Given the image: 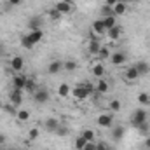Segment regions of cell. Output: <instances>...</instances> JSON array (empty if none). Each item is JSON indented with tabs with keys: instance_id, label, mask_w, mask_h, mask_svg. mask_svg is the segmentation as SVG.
Here are the masks:
<instances>
[{
	"instance_id": "1",
	"label": "cell",
	"mask_w": 150,
	"mask_h": 150,
	"mask_svg": "<svg viewBox=\"0 0 150 150\" xmlns=\"http://www.w3.org/2000/svg\"><path fill=\"white\" fill-rule=\"evenodd\" d=\"M147 117H149V113L145 108H138V110H134L133 115H131V124L136 127L138 124H143V122H147Z\"/></svg>"
},
{
	"instance_id": "2",
	"label": "cell",
	"mask_w": 150,
	"mask_h": 150,
	"mask_svg": "<svg viewBox=\"0 0 150 150\" xmlns=\"http://www.w3.org/2000/svg\"><path fill=\"white\" fill-rule=\"evenodd\" d=\"M54 9H56L58 12H61V14H70V12L74 11V4L68 2V0H59V2L54 5Z\"/></svg>"
},
{
	"instance_id": "3",
	"label": "cell",
	"mask_w": 150,
	"mask_h": 150,
	"mask_svg": "<svg viewBox=\"0 0 150 150\" xmlns=\"http://www.w3.org/2000/svg\"><path fill=\"white\" fill-rule=\"evenodd\" d=\"M113 124V115L112 113H101L98 117V126L100 127H112Z\"/></svg>"
},
{
	"instance_id": "4",
	"label": "cell",
	"mask_w": 150,
	"mask_h": 150,
	"mask_svg": "<svg viewBox=\"0 0 150 150\" xmlns=\"http://www.w3.org/2000/svg\"><path fill=\"white\" fill-rule=\"evenodd\" d=\"M126 59H127L126 52H120V51H117V52L110 54V61H112L115 67H120V65H124V63H126Z\"/></svg>"
},
{
	"instance_id": "5",
	"label": "cell",
	"mask_w": 150,
	"mask_h": 150,
	"mask_svg": "<svg viewBox=\"0 0 150 150\" xmlns=\"http://www.w3.org/2000/svg\"><path fill=\"white\" fill-rule=\"evenodd\" d=\"M11 103L14 107H19L23 103V89H12L11 91Z\"/></svg>"
},
{
	"instance_id": "6",
	"label": "cell",
	"mask_w": 150,
	"mask_h": 150,
	"mask_svg": "<svg viewBox=\"0 0 150 150\" xmlns=\"http://www.w3.org/2000/svg\"><path fill=\"white\" fill-rule=\"evenodd\" d=\"M74 98L77 100H86L89 94H87V91H86V87H84V84H80V86H75L74 89H72V93H70Z\"/></svg>"
},
{
	"instance_id": "7",
	"label": "cell",
	"mask_w": 150,
	"mask_h": 150,
	"mask_svg": "<svg viewBox=\"0 0 150 150\" xmlns=\"http://www.w3.org/2000/svg\"><path fill=\"white\" fill-rule=\"evenodd\" d=\"M33 100H35V103H47V100H49V91H47V89H37V91L33 93Z\"/></svg>"
},
{
	"instance_id": "8",
	"label": "cell",
	"mask_w": 150,
	"mask_h": 150,
	"mask_svg": "<svg viewBox=\"0 0 150 150\" xmlns=\"http://www.w3.org/2000/svg\"><path fill=\"white\" fill-rule=\"evenodd\" d=\"M23 67H25V59H23L21 56H14V58L11 59V68H12L16 74H21Z\"/></svg>"
},
{
	"instance_id": "9",
	"label": "cell",
	"mask_w": 150,
	"mask_h": 150,
	"mask_svg": "<svg viewBox=\"0 0 150 150\" xmlns=\"http://www.w3.org/2000/svg\"><path fill=\"white\" fill-rule=\"evenodd\" d=\"M26 75L23 74H18L12 77V86H14V89H25V84H26Z\"/></svg>"
},
{
	"instance_id": "10",
	"label": "cell",
	"mask_w": 150,
	"mask_h": 150,
	"mask_svg": "<svg viewBox=\"0 0 150 150\" xmlns=\"http://www.w3.org/2000/svg\"><path fill=\"white\" fill-rule=\"evenodd\" d=\"M127 12V4L124 2V0H119L115 5H113V16L117 18V16H124Z\"/></svg>"
},
{
	"instance_id": "11",
	"label": "cell",
	"mask_w": 150,
	"mask_h": 150,
	"mask_svg": "<svg viewBox=\"0 0 150 150\" xmlns=\"http://www.w3.org/2000/svg\"><path fill=\"white\" fill-rule=\"evenodd\" d=\"M93 32H94L98 37H101V35H107V28H105V23H103V19H96V21L93 23Z\"/></svg>"
},
{
	"instance_id": "12",
	"label": "cell",
	"mask_w": 150,
	"mask_h": 150,
	"mask_svg": "<svg viewBox=\"0 0 150 150\" xmlns=\"http://www.w3.org/2000/svg\"><path fill=\"white\" fill-rule=\"evenodd\" d=\"M124 77H126V80H129V82H134V80H138V79H140V74H138L136 67L133 65V67L126 68V72H124Z\"/></svg>"
},
{
	"instance_id": "13",
	"label": "cell",
	"mask_w": 150,
	"mask_h": 150,
	"mask_svg": "<svg viewBox=\"0 0 150 150\" xmlns=\"http://www.w3.org/2000/svg\"><path fill=\"white\" fill-rule=\"evenodd\" d=\"M61 68H63V61L54 59V61L49 63V67H47V74L49 75H56L58 72H61Z\"/></svg>"
},
{
	"instance_id": "14",
	"label": "cell",
	"mask_w": 150,
	"mask_h": 150,
	"mask_svg": "<svg viewBox=\"0 0 150 150\" xmlns=\"http://www.w3.org/2000/svg\"><path fill=\"white\" fill-rule=\"evenodd\" d=\"M26 35L30 38V42L35 45V44H38V42L44 38V32H42V30H30V33H26Z\"/></svg>"
},
{
	"instance_id": "15",
	"label": "cell",
	"mask_w": 150,
	"mask_h": 150,
	"mask_svg": "<svg viewBox=\"0 0 150 150\" xmlns=\"http://www.w3.org/2000/svg\"><path fill=\"white\" fill-rule=\"evenodd\" d=\"M58 127H59V120H58L56 117H49V119L45 120V129H47L49 133H56Z\"/></svg>"
},
{
	"instance_id": "16",
	"label": "cell",
	"mask_w": 150,
	"mask_h": 150,
	"mask_svg": "<svg viewBox=\"0 0 150 150\" xmlns=\"http://www.w3.org/2000/svg\"><path fill=\"white\" fill-rule=\"evenodd\" d=\"M134 67H136V70H138L140 77H143V75H149V74H150V65L147 63V61H138Z\"/></svg>"
},
{
	"instance_id": "17",
	"label": "cell",
	"mask_w": 150,
	"mask_h": 150,
	"mask_svg": "<svg viewBox=\"0 0 150 150\" xmlns=\"http://www.w3.org/2000/svg\"><path fill=\"white\" fill-rule=\"evenodd\" d=\"M100 49H101V44H100V40H89V45H87V51H89V54H93V56H98Z\"/></svg>"
},
{
	"instance_id": "18",
	"label": "cell",
	"mask_w": 150,
	"mask_h": 150,
	"mask_svg": "<svg viewBox=\"0 0 150 150\" xmlns=\"http://www.w3.org/2000/svg\"><path fill=\"white\" fill-rule=\"evenodd\" d=\"M94 89H96L100 94H105V93H108V91H110V86H108V82H107V80L100 79V80H98V84L94 86Z\"/></svg>"
},
{
	"instance_id": "19",
	"label": "cell",
	"mask_w": 150,
	"mask_h": 150,
	"mask_svg": "<svg viewBox=\"0 0 150 150\" xmlns=\"http://www.w3.org/2000/svg\"><path fill=\"white\" fill-rule=\"evenodd\" d=\"M42 18H38V16H35V18H32L30 21H28V28L30 30H42Z\"/></svg>"
},
{
	"instance_id": "20",
	"label": "cell",
	"mask_w": 150,
	"mask_h": 150,
	"mask_svg": "<svg viewBox=\"0 0 150 150\" xmlns=\"http://www.w3.org/2000/svg\"><path fill=\"white\" fill-rule=\"evenodd\" d=\"M124 133H126V129H124L122 126H117V127H113V131H112V140H113V142H120V140H122V136H124Z\"/></svg>"
},
{
	"instance_id": "21",
	"label": "cell",
	"mask_w": 150,
	"mask_h": 150,
	"mask_svg": "<svg viewBox=\"0 0 150 150\" xmlns=\"http://www.w3.org/2000/svg\"><path fill=\"white\" fill-rule=\"evenodd\" d=\"M107 37L110 38L112 42L119 40V37H120V26H113L110 30H107Z\"/></svg>"
},
{
	"instance_id": "22",
	"label": "cell",
	"mask_w": 150,
	"mask_h": 150,
	"mask_svg": "<svg viewBox=\"0 0 150 150\" xmlns=\"http://www.w3.org/2000/svg\"><path fill=\"white\" fill-rule=\"evenodd\" d=\"M70 93H72V89H70V86H68V84H65V82H63V84H59V87H58V94H59L61 98H67Z\"/></svg>"
},
{
	"instance_id": "23",
	"label": "cell",
	"mask_w": 150,
	"mask_h": 150,
	"mask_svg": "<svg viewBox=\"0 0 150 150\" xmlns=\"http://www.w3.org/2000/svg\"><path fill=\"white\" fill-rule=\"evenodd\" d=\"M93 75L98 77V79H103V75H105V67H103V63H98V65L93 67Z\"/></svg>"
},
{
	"instance_id": "24",
	"label": "cell",
	"mask_w": 150,
	"mask_h": 150,
	"mask_svg": "<svg viewBox=\"0 0 150 150\" xmlns=\"http://www.w3.org/2000/svg\"><path fill=\"white\" fill-rule=\"evenodd\" d=\"M38 87H37V82L33 80V79H26V84H25V91H28V93H35Z\"/></svg>"
},
{
	"instance_id": "25",
	"label": "cell",
	"mask_w": 150,
	"mask_h": 150,
	"mask_svg": "<svg viewBox=\"0 0 150 150\" xmlns=\"http://www.w3.org/2000/svg\"><path fill=\"white\" fill-rule=\"evenodd\" d=\"M110 54H112L110 49L101 45V49H100V52H98V58H100V61H105V59H110Z\"/></svg>"
},
{
	"instance_id": "26",
	"label": "cell",
	"mask_w": 150,
	"mask_h": 150,
	"mask_svg": "<svg viewBox=\"0 0 150 150\" xmlns=\"http://www.w3.org/2000/svg\"><path fill=\"white\" fill-rule=\"evenodd\" d=\"M16 117H18L19 122H28L30 120V112L28 110H18L16 112Z\"/></svg>"
},
{
	"instance_id": "27",
	"label": "cell",
	"mask_w": 150,
	"mask_h": 150,
	"mask_svg": "<svg viewBox=\"0 0 150 150\" xmlns=\"http://www.w3.org/2000/svg\"><path fill=\"white\" fill-rule=\"evenodd\" d=\"M103 19V23H105V28L107 30H110L113 26H117V21H115V16H108V18H101Z\"/></svg>"
},
{
	"instance_id": "28",
	"label": "cell",
	"mask_w": 150,
	"mask_h": 150,
	"mask_svg": "<svg viewBox=\"0 0 150 150\" xmlns=\"http://www.w3.org/2000/svg\"><path fill=\"white\" fill-rule=\"evenodd\" d=\"M138 103L140 105H150V94H147V93H140L138 94Z\"/></svg>"
},
{
	"instance_id": "29",
	"label": "cell",
	"mask_w": 150,
	"mask_h": 150,
	"mask_svg": "<svg viewBox=\"0 0 150 150\" xmlns=\"http://www.w3.org/2000/svg\"><path fill=\"white\" fill-rule=\"evenodd\" d=\"M63 68H65L67 72H74V70H77V63H75L74 59H68V61H63Z\"/></svg>"
},
{
	"instance_id": "30",
	"label": "cell",
	"mask_w": 150,
	"mask_h": 150,
	"mask_svg": "<svg viewBox=\"0 0 150 150\" xmlns=\"http://www.w3.org/2000/svg\"><path fill=\"white\" fill-rule=\"evenodd\" d=\"M80 136H82V138L89 143V142H93V140H94V131H91V129H84Z\"/></svg>"
},
{
	"instance_id": "31",
	"label": "cell",
	"mask_w": 150,
	"mask_h": 150,
	"mask_svg": "<svg viewBox=\"0 0 150 150\" xmlns=\"http://www.w3.org/2000/svg\"><path fill=\"white\" fill-rule=\"evenodd\" d=\"M86 145H87V142H86L82 136H77V138H75V150H82Z\"/></svg>"
},
{
	"instance_id": "32",
	"label": "cell",
	"mask_w": 150,
	"mask_h": 150,
	"mask_svg": "<svg viewBox=\"0 0 150 150\" xmlns=\"http://www.w3.org/2000/svg\"><path fill=\"white\" fill-rule=\"evenodd\" d=\"M101 16L103 18H108V16H113V7H110V5H103L101 7Z\"/></svg>"
},
{
	"instance_id": "33",
	"label": "cell",
	"mask_w": 150,
	"mask_h": 150,
	"mask_svg": "<svg viewBox=\"0 0 150 150\" xmlns=\"http://www.w3.org/2000/svg\"><path fill=\"white\" fill-rule=\"evenodd\" d=\"M21 45H23L25 49H33V44L30 42L28 35H23V37H21Z\"/></svg>"
},
{
	"instance_id": "34",
	"label": "cell",
	"mask_w": 150,
	"mask_h": 150,
	"mask_svg": "<svg viewBox=\"0 0 150 150\" xmlns=\"http://www.w3.org/2000/svg\"><path fill=\"white\" fill-rule=\"evenodd\" d=\"M61 16H63V14H61V12H58L56 9H52V11L49 12V18H51L52 21H58V19H61Z\"/></svg>"
},
{
	"instance_id": "35",
	"label": "cell",
	"mask_w": 150,
	"mask_h": 150,
	"mask_svg": "<svg viewBox=\"0 0 150 150\" xmlns=\"http://www.w3.org/2000/svg\"><path fill=\"white\" fill-rule=\"evenodd\" d=\"M110 110H112V112H119V110H120V101H119V100H112V101H110Z\"/></svg>"
},
{
	"instance_id": "36",
	"label": "cell",
	"mask_w": 150,
	"mask_h": 150,
	"mask_svg": "<svg viewBox=\"0 0 150 150\" xmlns=\"http://www.w3.org/2000/svg\"><path fill=\"white\" fill-rule=\"evenodd\" d=\"M38 133H40V131H38L37 127H33V129H30V133H28V138H30L32 142H33V140H37V138H38Z\"/></svg>"
},
{
	"instance_id": "37",
	"label": "cell",
	"mask_w": 150,
	"mask_h": 150,
	"mask_svg": "<svg viewBox=\"0 0 150 150\" xmlns=\"http://www.w3.org/2000/svg\"><path fill=\"white\" fill-rule=\"evenodd\" d=\"M56 134H58V136H67V134H68V129H67L65 126L59 124V127L56 129Z\"/></svg>"
},
{
	"instance_id": "38",
	"label": "cell",
	"mask_w": 150,
	"mask_h": 150,
	"mask_svg": "<svg viewBox=\"0 0 150 150\" xmlns=\"http://www.w3.org/2000/svg\"><path fill=\"white\" fill-rule=\"evenodd\" d=\"M136 127H138V129H140V133H143V134H145V133H149V129H150L149 122H143V124H138Z\"/></svg>"
},
{
	"instance_id": "39",
	"label": "cell",
	"mask_w": 150,
	"mask_h": 150,
	"mask_svg": "<svg viewBox=\"0 0 150 150\" xmlns=\"http://www.w3.org/2000/svg\"><path fill=\"white\" fill-rule=\"evenodd\" d=\"M84 87H86V91H87V94H89V96L96 91V89H94V86H93V84H89V82H86V84H84Z\"/></svg>"
},
{
	"instance_id": "40",
	"label": "cell",
	"mask_w": 150,
	"mask_h": 150,
	"mask_svg": "<svg viewBox=\"0 0 150 150\" xmlns=\"http://www.w3.org/2000/svg\"><path fill=\"white\" fill-rule=\"evenodd\" d=\"M4 112L14 113V115H16V110H14V105H12V103H11V105H4Z\"/></svg>"
},
{
	"instance_id": "41",
	"label": "cell",
	"mask_w": 150,
	"mask_h": 150,
	"mask_svg": "<svg viewBox=\"0 0 150 150\" xmlns=\"http://www.w3.org/2000/svg\"><path fill=\"white\" fill-rule=\"evenodd\" d=\"M96 150H112V149H110L108 145H105V143L101 142V143H98V145H96Z\"/></svg>"
},
{
	"instance_id": "42",
	"label": "cell",
	"mask_w": 150,
	"mask_h": 150,
	"mask_svg": "<svg viewBox=\"0 0 150 150\" xmlns=\"http://www.w3.org/2000/svg\"><path fill=\"white\" fill-rule=\"evenodd\" d=\"M82 150H96V145H94L93 142H89V143H87V145H86Z\"/></svg>"
},
{
	"instance_id": "43",
	"label": "cell",
	"mask_w": 150,
	"mask_h": 150,
	"mask_svg": "<svg viewBox=\"0 0 150 150\" xmlns=\"http://www.w3.org/2000/svg\"><path fill=\"white\" fill-rule=\"evenodd\" d=\"M117 2H119V0H105V4H107V5H110V7H113Z\"/></svg>"
},
{
	"instance_id": "44",
	"label": "cell",
	"mask_w": 150,
	"mask_h": 150,
	"mask_svg": "<svg viewBox=\"0 0 150 150\" xmlns=\"http://www.w3.org/2000/svg\"><path fill=\"white\" fill-rule=\"evenodd\" d=\"M21 2H23V0H9V4H11L12 7H14V5H19Z\"/></svg>"
},
{
	"instance_id": "45",
	"label": "cell",
	"mask_w": 150,
	"mask_h": 150,
	"mask_svg": "<svg viewBox=\"0 0 150 150\" xmlns=\"http://www.w3.org/2000/svg\"><path fill=\"white\" fill-rule=\"evenodd\" d=\"M143 145H145V149L150 150V136H149V138H145V143H143Z\"/></svg>"
},
{
	"instance_id": "46",
	"label": "cell",
	"mask_w": 150,
	"mask_h": 150,
	"mask_svg": "<svg viewBox=\"0 0 150 150\" xmlns=\"http://www.w3.org/2000/svg\"><path fill=\"white\" fill-rule=\"evenodd\" d=\"M4 143H5V134L0 133V145H4Z\"/></svg>"
},
{
	"instance_id": "47",
	"label": "cell",
	"mask_w": 150,
	"mask_h": 150,
	"mask_svg": "<svg viewBox=\"0 0 150 150\" xmlns=\"http://www.w3.org/2000/svg\"><path fill=\"white\" fill-rule=\"evenodd\" d=\"M126 4H136V2H140V0H124Z\"/></svg>"
},
{
	"instance_id": "48",
	"label": "cell",
	"mask_w": 150,
	"mask_h": 150,
	"mask_svg": "<svg viewBox=\"0 0 150 150\" xmlns=\"http://www.w3.org/2000/svg\"><path fill=\"white\" fill-rule=\"evenodd\" d=\"M7 2H9V0H7Z\"/></svg>"
}]
</instances>
